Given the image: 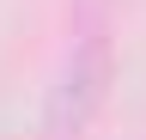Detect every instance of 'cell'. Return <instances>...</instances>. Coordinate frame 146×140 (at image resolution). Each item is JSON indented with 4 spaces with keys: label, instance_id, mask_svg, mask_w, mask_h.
<instances>
[{
    "label": "cell",
    "instance_id": "1",
    "mask_svg": "<svg viewBox=\"0 0 146 140\" xmlns=\"http://www.w3.org/2000/svg\"><path fill=\"white\" fill-rule=\"evenodd\" d=\"M110 31L104 25H85L79 43H73V55L61 67V85H55L49 98V140H85L91 116H98V104L110 92Z\"/></svg>",
    "mask_w": 146,
    "mask_h": 140
}]
</instances>
